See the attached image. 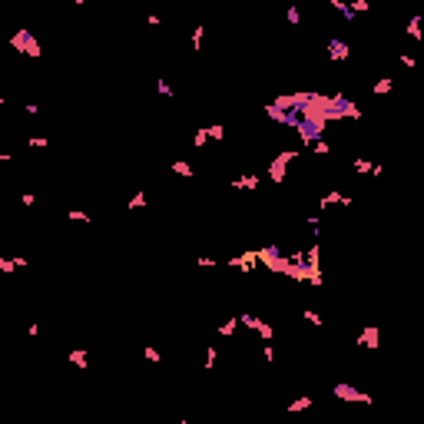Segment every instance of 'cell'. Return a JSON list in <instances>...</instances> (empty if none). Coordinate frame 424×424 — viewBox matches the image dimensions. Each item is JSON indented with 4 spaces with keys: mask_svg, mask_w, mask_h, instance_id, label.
<instances>
[{
    "mask_svg": "<svg viewBox=\"0 0 424 424\" xmlns=\"http://www.w3.org/2000/svg\"><path fill=\"white\" fill-rule=\"evenodd\" d=\"M156 90H159V96H166V100H173V96H176V90L169 87L166 80H156Z\"/></svg>",
    "mask_w": 424,
    "mask_h": 424,
    "instance_id": "27",
    "label": "cell"
},
{
    "mask_svg": "<svg viewBox=\"0 0 424 424\" xmlns=\"http://www.w3.org/2000/svg\"><path fill=\"white\" fill-rule=\"evenodd\" d=\"M202 37H206V27H193V50H202Z\"/></svg>",
    "mask_w": 424,
    "mask_h": 424,
    "instance_id": "25",
    "label": "cell"
},
{
    "mask_svg": "<svg viewBox=\"0 0 424 424\" xmlns=\"http://www.w3.org/2000/svg\"><path fill=\"white\" fill-rule=\"evenodd\" d=\"M239 322H242L245 328H252L259 338H262V342H272V338H275V328L265 322V318H256V315H249V312H245V315H239Z\"/></svg>",
    "mask_w": 424,
    "mask_h": 424,
    "instance_id": "2",
    "label": "cell"
},
{
    "mask_svg": "<svg viewBox=\"0 0 424 424\" xmlns=\"http://www.w3.org/2000/svg\"><path fill=\"white\" fill-rule=\"evenodd\" d=\"M27 335L37 338V335H40V325H37V322H30V325H27Z\"/></svg>",
    "mask_w": 424,
    "mask_h": 424,
    "instance_id": "36",
    "label": "cell"
},
{
    "mask_svg": "<svg viewBox=\"0 0 424 424\" xmlns=\"http://www.w3.org/2000/svg\"><path fill=\"white\" fill-rule=\"evenodd\" d=\"M351 169H355V173H362V176H371L374 173V162L371 159H351Z\"/></svg>",
    "mask_w": 424,
    "mask_h": 424,
    "instance_id": "16",
    "label": "cell"
},
{
    "mask_svg": "<svg viewBox=\"0 0 424 424\" xmlns=\"http://www.w3.org/2000/svg\"><path fill=\"white\" fill-rule=\"evenodd\" d=\"M10 44L17 47L20 53L33 56V60H37V56H44V50H40V44H37V37H33L30 30H17V33H13V40H10Z\"/></svg>",
    "mask_w": 424,
    "mask_h": 424,
    "instance_id": "1",
    "label": "cell"
},
{
    "mask_svg": "<svg viewBox=\"0 0 424 424\" xmlns=\"http://www.w3.org/2000/svg\"><path fill=\"white\" fill-rule=\"evenodd\" d=\"M262 355H265V362H275V348H272V345H262Z\"/></svg>",
    "mask_w": 424,
    "mask_h": 424,
    "instance_id": "35",
    "label": "cell"
},
{
    "mask_svg": "<svg viewBox=\"0 0 424 424\" xmlns=\"http://www.w3.org/2000/svg\"><path fill=\"white\" fill-rule=\"evenodd\" d=\"M20 202L30 209V206H37V196H33V193H24V196H20Z\"/></svg>",
    "mask_w": 424,
    "mask_h": 424,
    "instance_id": "34",
    "label": "cell"
},
{
    "mask_svg": "<svg viewBox=\"0 0 424 424\" xmlns=\"http://www.w3.org/2000/svg\"><path fill=\"white\" fill-rule=\"evenodd\" d=\"M229 265H236L239 272H252L256 265H262V262H259V249H252V252H242V256H236Z\"/></svg>",
    "mask_w": 424,
    "mask_h": 424,
    "instance_id": "6",
    "label": "cell"
},
{
    "mask_svg": "<svg viewBox=\"0 0 424 424\" xmlns=\"http://www.w3.org/2000/svg\"><path fill=\"white\" fill-rule=\"evenodd\" d=\"M391 87H394L391 80H378V83L371 87V93H374V96H385V93H391Z\"/></svg>",
    "mask_w": 424,
    "mask_h": 424,
    "instance_id": "20",
    "label": "cell"
},
{
    "mask_svg": "<svg viewBox=\"0 0 424 424\" xmlns=\"http://www.w3.org/2000/svg\"><path fill=\"white\" fill-rule=\"evenodd\" d=\"M27 146H33V150H44V146H50V139H47V136H30V139H27Z\"/></svg>",
    "mask_w": 424,
    "mask_h": 424,
    "instance_id": "30",
    "label": "cell"
},
{
    "mask_svg": "<svg viewBox=\"0 0 424 424\" xmlns=\"http://www.w3.org/2000/svg\"><path fill=\"white\" fill-rule=\"evenodd\" d=\"M259 182H262V179H259L256 173H245V176H239V179L232 182V186H236V189H242V193H252V189H259Z\"/></svg>",
    "mask_w": 424,
    "mask_h": 424,
    "instance_id": "8",
    "label": "cell"
},
{
    "mask_svg": "<svg viewBox=\"0 0 424 424\" xmlns=\"http://www.w3.org/2000/svg\"><path fill=\"white\" fill-rule=\"evenodd\" d=\"M398 60H401V63H405V67H408V70H414V67H418V60H414V56H411V53H398Z\"/></svg>",
    "mask_w": 424,
    "mask_h": 424,
    "instance_id": "32",
    "label": "cell"
},
{
    "mask_svg": "<svg viewBox=\"0 0 424 424\" xmlns=\"http://www.w3.org/2000/svg\"><path fill=\"white\" fill-rule=\"evenodd\" d=\"M239 325H242V322H239V315H236V318H229V322H222V325H219V335H222V338H232Z\"/></svg>",
    "mask_w": 424,
    "mask_h": 424,
    "instance_id": "14",
    "label": "cell"
},
{
    "mask_svg": "<svg viewBox=\"0 0 424 424\" xmlns=\"http://www.w3.org/2000/svg\"><path fill=\"white\" fill-rule=\"evenodd\" d=\"M358 345H362V348L378 351L381 348V328H378V325H365L362 335H358Z\"/></svg>",
    "mask_w": 424,
    "mask_h": 424,
    "instance_id": "4",
    "label": "cell"
},
{
    "mask_svg": "<svg viewBox=\"0 0 424 424\" xmlns=\"http://www.w3.org/2000/svg\"><path fill=\"white\" fill-rule=\"evenodd\" d=\"M408 37H411V40H418V44L424 40V30H421V17H418V13H414V17L408 20Z\"/></svg>",
    "mask_w": 424,
    "mask_h": 424,
    "instance_id": "10",
    "label": "cell"
},
{
    "mask_svg": "<svg viewBox=\"0 0 424 424\" xmlns=\"http://www.w3.org/2000/svg\"><path fill=\"white\" fill-rule=\"evenodd\" d=\"M146 202H150V199H146V193L139 189V193L130 196V202H126V206H130V212H133V209H146Z\"/></svg>",
    "mask_w": 424,
    "mask_h": 424,
    "instance_id": "17",
    "label": "cell"
},
{
    "mask_svg": "<svg viewBox=\"0 0 424 424\" xmlns=\"http://www.w3.org/2000/svg\"><path fill=\"white\" fill-rule=\"evenodd\" d=\"M70 4H76V7H83V4H87V0H70Z\"/></svg>",
    "mask_w": 424,
    "mask_h": 424,
    "instance_id": "38",
    "label": "cell"
},
{
    "mask_svg": "<svg viewBox=\"0 0 424 424\" xmlns=\"http://www.w3.org/2000/svg\"><path fill=\"white\" fill-rule=\"evenodd\" d=\"M348 4H351V10H355V17H358V13H368V10H371L368 0H348Z\"/></svg>",
    "mask_w": 424,
    "mask_h": 424,
    "instance_id": "29",
    "label": "cell"
},
{
    "mask_svg": "<svg viewBox=\"0 0 424 424\" xmlns=\"http://www.w3.org/2000/svg\"><path fill=\"white\" fill-rule=\"evenodd\" d=\"M67 358H70V365H76V368H87V365H90V355H87V348H73Z\"/></svg>",
    "mask_w": 424,
    "mask_h": 424,
    "instance_id": "9",
    "label": "cell"
},
{
    "mask_svg": "<svg viewBox=\"0 0 424 424\" xmlns=\"http://www.w3.org/2000/svg\"><path fill=\"white\" fill-rule=\"evenodd\" d=\"M331 391H335V398H342V401H358V405H371V394L358 391V388H351V385H335Z\"/></svg>",
    "mask_w": 424,
    "mask_h": 424,
    "instance_id": "3",
    "label": "cell"
},
{
    "mask_svg": "<svg viewBox=\"0 0 424 424\" xmlns=\"http://www.w3.org/2000/svg\"><path fill=\"white\" fill-rule=\"evenodd\" d=\"M143 355H146V362H159V351L153 348V345H146V348H143Z\"/></svg>",
    "mask_w": 424,
    "mask_h": 424,
    "instance_id": "33",
    "label": "cell"
},
{
    "mask_svg": "<svg viewBox=\"0 0 424 424\" xmlns=\"http://www.w3.org/2000/svg\"><path fill=\"white\" fill-rule=\"evenodd\" d=\"M351 196H345V193H338V189H331V193H325L322 199H318V209H328V206H351Z\"/></svg>",
    "mask_w": 424,
    "mask_h": 424,
    "instance_id": "7",
    "label": "cell"
},
{
    "mask_svg": "<svg viewBox=\"0 0 424 424\" xmlns=\"http://www.w3.org/2000/svg\"><path fill=\"white\" fill-rule=\"evenodd\" d=\"M328 7H335L338 13H345V20H355V10H351L348 0H328Z\"/></svg>",
    "mask_w": 424,
    "mask_h": 424,
    "instance_id": "13",
    "label": "cell"
},
{
    "mask_svg": "<svg viewBox=\"0 0 424 424\" xmlns=\"http://www.w3.org/2000/svg\"><path fill=\"white\" fill-rule=\"evenodd\" d=\"M268 179H272V182H282V179H285V162L272 159V166H268Z\"/></svg>",
    "mask_w": 424,
    "mask_h": 424,
    "instance_id": "11",
    "label": "cell"
},
{
    "mask_svg": "<svg viewBox=\"0 0 424 424\" xmlns=\"http://www.w3.org/2000/svg\"><path fill=\"white\" fill-rule=\"evenodd\" d=\"M312 153H315V156H328V153H331V146H328V143H325V139H322V136H318V139H315V143H312Z\"/></svg>",
    "mask_w": 424,
    "mask_h": 424,
    "instance_id": "22",
    "label": "cell"
},
{
    "mask_svg": "<svg viewBox=\"0 0 424 424\" xmlns=\"http://www.w3.org/2000/svg\"><path fill=\"white\" fill-rule=\"evenodd\" d=\"M196 262H199V265H206V268H209V265H216V259H209V256H199V259H196Z\"/></svg>",
    "mask_w": 424,
    "mask_h": 424,
    "instance_id": "37",
    "label": "cell"
},
{
    "mask_svg": "<svg viewBox=\"0 0 424 424\" xmlns=\"http://www.w3.org/2000/svg\"><path fill=\"white\" fill-rule=\"evenodd\" d=\"M17 259H0V272H4V275H13V272H17Z\"/></svg>",
    "mask_w": 424,
    "mask_h": 424,
    "instance_id": "26",
    "label": "cell"
},
{
    "mask_svg": "<svg viewBox=\"0 0 424 424\" xmlns=\"http://www.w3.org/2000/svg\"><path fill=\"white\" fill-rule=\"evenodd\" d=\"M302 318H305L308 325H315V328H322V325H325V322H322V315L312 312V308H305V312H302Z\"/></svg>",
    "mask_w": 424,
    "mask_h": 424,
    "instance_id": "24",
    "label": "cell"
},
{
    "mask_svg": "<svg viewBox=\"0 0 424 424\" xmlns=\"http://www.w3.org/2000/svg\"><path fill=\"white\" fill-rule=\"evenodd\" d=\"M206 143H209V130L202 126V130H196V133H193V146H196V150H202Z\"/></svg>",
    "mask_w": 424,
    "mask_h": 424,
    "instance_id": "18",
    "label": "cell"
},
{
    "mask_svg": "<svg viewBox=\"0 0 424 424\" xmlns=\"http://www.w3.org/2000/svg\"><path fill=\"white\" fill-rule=\"evenodd\" d=\"M169 169H173L176 176H186V179H193V166H189V162H182V159H173V162H169Z\"/></svg>",
    "mask_w": 424,
    "mask_h": 424,
    "instance_id": "12",
    "label": "cell"
},
{
    "mask_svg": "<svg viewBox=\"0 0 424 424\" xmlns=\"http://www.w3.org/2000/svg\"><path fill=\"white\" fill-rule=\"evenodd\" d=\"M315 405V398H295L292 405H288V414H299V411H308V408Z\"/></svg>",
    "mask_w": 424,
    "mask_h": 424,
    "instance_id": "15",
    "label": "cell"
},
{
    "mask_svg": "<svg viewBox=\"0 0 424 424\" xmlns=\"http://www.w3.org/2000/svg\"><path fill=\"white\" fill-rule=\"evenodd\" d=\"M325 50H328V56H331L335 63H342V60H348V56H351V47L345 44V40H335V37L325 44Z\"/></svg>",
    "mask_w": 424,
    "mask_h": 424,
    "instance_id": "5",
    "label": "cell"
},
{
    "mask_svg": "<svg viewBox=\"0 0 424 424\" xmlns=\"http://www.w3.org/2000/svg\"><path fill=\"white\" fill-rule=\"evenodd\" d=\"M206 130H209V139H216V143L225 139V126L222 123H212V126H206Z\"/></svg>",
    "mask_w": 424,
    "mask_h": 424,
    "instance_id": "19",
    "label": "cell"
},
{
    "mask_svg": "<svg viewBox=\"0 0 424 424\" xmlns=\"http://www.w3.org/2000/svg\"><path fill=\"white\" fill-rule=\"evenodd\" d=\"M219 362V351L216 348H212V345H209V348H206V368H212V365H216Z\"/></svg>",
    "mask_w": 424,
    "mask_h": 424,
    "instance_id": "31",
    "label": "cell"
},
{
    "mask_svg": "<svg viewBox=\"0 0 424 424\" xmlns=\"http://www.w3.org/2000/svg\"><path fill=\"white\" fill-rule=\"evenodd\" d=\"M275 159H279V162H285V166H292V162L299 159V150H282V153H279V156H275Z\"/></svg>",
    "mask_w": 424,
    "mask_h": 424,
    "instance_id": "23",
    "label": "cell"
},
{
    "mask_svg": "<svg viewBox=\"0 0 424 424\" xmlns=\"http://www.w3.org/2000/svg\"><path fill=\"white\" fill-rule=\"evenodd\" d=\"M285 20H288V24H292V27H299L302 24V10H299V7H288V10H285Z\"/></svg>",
    "mask_w": 424,
    "mask_h": 424,
    "instance_id": "21",
    "label": "cell"
},
{
    "mask_svg": "<svg viewBox=\"0 0 424 424\" xmlns=\"http://www.w3.org/2000/svg\"><path fill=\"white\" fill-rule=\"evenodd\" d=\"M67 219H70V222H93V219H90V212H80V209L67 212Z\"/></svg>",
    "mask_w": 424,
    "mask_h": 424,
    "instance_id": "28",
    "label": "cell"
}]
</instances>
